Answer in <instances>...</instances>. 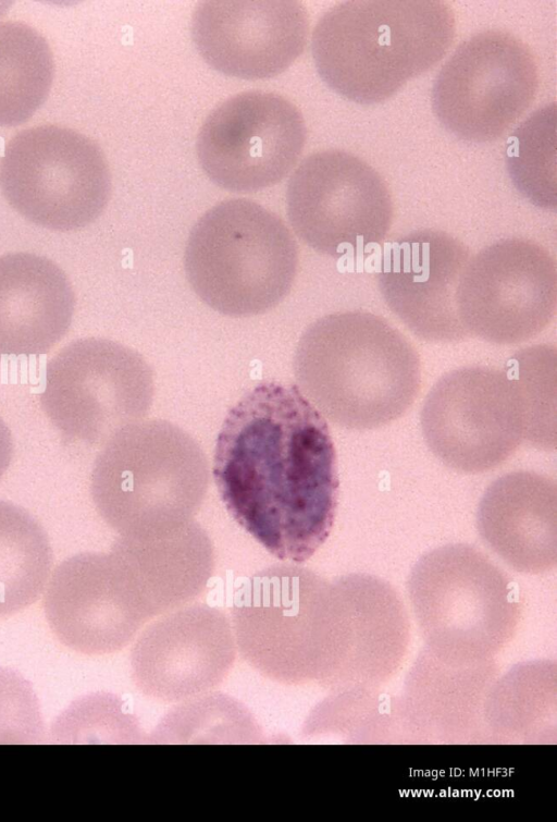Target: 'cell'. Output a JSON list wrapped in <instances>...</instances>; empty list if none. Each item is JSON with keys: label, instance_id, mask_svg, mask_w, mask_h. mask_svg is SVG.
<instances>
[{"label": "cell", "instance_id": "obj_14", "mask_svg": "<svg viewBox=\"0 0 557 822\" xmlns=\"http://www.w3.org/2000/svg\"><path fill=\"white\" fill-rule=\"evenodd\" d=\"M307 138L297 107L274 93L252 90L220 103L196 142L207 176L232 192H256L281 182L297 163Z\"/></svg>", "mask_w": 557, "mask_h": 822}, {"label": "cell", "instance_id": "obj_3", "mask_svg": "<svg viewBox=\"0 0 557 822\" xmlns=\"http://www.w3.org/2000/svg\"><path fill=\"white\" fill-rule=\"evenodd\" d=\"M455 35L454 10L443 1H343L318 20L311 52L332 90L372 105L440 62Z\"/></svg>", "mask_w": 557, "mask_h": 822}, {"label": "cell", "instance_id": "obj_20", "mask_svg": "<svg viewBox=\"0 0 557 822\" xmlns=\"http://www.w3.org/2000/svg\"><path fill=\"white\" fill-rule=\"evenodd\" d=\"M74 304L67 277L50 259L0 256V356L47 353L66 333Z\"/></svg>", "mask_w": 557, "mask_h": 822}, {"label": "cell", "instance_id": "obj_6", "mask_svg": "<svg viewBox=\"0 0 557 822\" xmlns=\"http://www.w3.org/2000/svg\"><path fill=\"white\" fill-rule=\"evenodd\" d=\"M146 553L121 537L110 553L73 555L54 569L44 610L58 639L89 655L109 654L127 646L137 631L162 614Z\"/></svg>", "mask_w": 557, "mask_h": 822}, {"label": "cell", "instance_id": "obj_4", "mask_svg": "<svg viewBox=\"0 0 557 822\" xmlns=\"http://www.w3.org/2000/svg\"><path fill=\"white\" fill-rule=\"evenodd\" d=\"M206 457L197 442L165 420L131 424L98 454L91 496L121 536L154 537L188 524L207 489Z\"/></svg>", "mask_w": 557, "mask_h": 822}, {"label": "cell", "instance_id": "obj_7", "mask_svg": "<svg viewBox=\"0 0 557 822\" xmlns=\"http://www.w3.org/2000/svg\"><path fill=\"white\" fill-rule=\"evenodd\" d=\"M237 650L267 678L301 684L322 675L332 631L331 582L297 566L263 569L232 609Z\"/></svg>", "mask_w": 557, "mask_h": 822}, {"label": "cell", "instance_id": "obj_23", "mask_svg": "<svg viewBox=\"0 0 557 822\" xmlns=\"http://www.w3.org/2000/svg\"><path fill=\"white\" fill-rule=\"evenodd\" d=\"M516 188L533 205L555 210L556 103L535 111L515 133L507 151Z\"/></svg>", "mask_w": 557, "mask_h": 822}, {"label": "cell", "instance_id": "obj_13", "mask_svg": "<svg viewBox=\"0 0 557 822\" xmlns=\"http://www.w3.org/2000/svg\"><path fill=\"white\" fill-rule=\"evenodd\" d=\"M557 306V269L539 243L508 237L472 256L456 291L459 320L468 335L517 344L541 333Z\"/></svg>", "mask_w": 557, "mask_h": 822}, {"label": "cell", "instance_id": "obj_1", "mask_svg": "<svg viewBox=\"0 0 557 822\" xmlns=\"http://www.w3.org/2000/svg\"><path fill=\"white\" fill-rule=\"evenodd\" d=\"M212 476L233 519L278 560L302 563L331 533L335 446L326 420L295 384L263 381L227 412Z\"/></svg>", "mask_w": 557, "mask_h": 822}, {"label": "cell", "instance_id": "obj_17", "mask_svg": "<svg viewBox=\"0 0 557 822\" xmlns=\"http://www.w3.org/2000/svg\"><path fill=\"white\" fill-rule=\"evenodd\" d=\"M308 33V12L298 1H205L191 17V36L203 60L243 79L286 71L302 53Z\"/></svg>", "mask_w": 557, "mask_h": 822}, {"label": "cell", "instance_id": "obj_8", "mask_svg": "<svg viewBox=\"0 0 557 822\" xmlns=\"http://www.w3.org/2000/svg\"><path fill=\"white\" fill-rule=\"evenodd\" d=\"M111 185L101 148L59 125L18 132L0 161V187L9 204L30 222L53 231L94 222L110 199Z\"/></svg>", "mask_w": 557, "mask_h": 822}, {"label": "cell", "instance_id": "obj_25", "mask_svg": "<svg viewBox=\"0 0 557 822\" xmlns=\"http://www.w3.org/2000/svg\"><path fill=\"white\" fill-rule=\"evenodd\" d=\"M41 719L36 696L16 673L0 668V743L36 741Z\"/></svg>", "mask_w": 557, "mask_h": 822}, {"label": "cell", "instance_id": "obj_9", "mask_svg": "<svg viewBox=\"0 0 557 822\" xmlns=\"http://www.w3.org/2000/svg\"><path fill=\"white\" fill-rule=\"evenodd\" d=\"M420 420L432 453L467 474L497 467L531 439L521 387L506 368L468 366L448 371L426 395Z\"/></svg>", "mask_w": 557, "mask_h": 822}, {"label": "cell", "instance_id": "obj_19", "mask_svg": "<svg viewBox=\"0 0 557 822\" xmlns=\"http://www.w3.org/2000/svg\"><path fill=\"white\" fill-rule=\"evenodd\" d=\"M482 540L509 566L542 573L557 562V486L543 474L519 470L485 490L478 508Z\"/></svg>", "mask_w": 557, "mask_h": 822}, {"label": "cell", "instance_id": "obj_22", "mask_svg": "<svg viewBox=\"0 0 557 822\" xmlns=\"http://www.w3.org/2000/svg\"><path fill=\"white\" fill-rule=\"evenodd\" d=\"M51 566L52 549L41 525L21 506L0 500V617L37 601Z\"/></svg>", "mask_w": 557, "mask_h": 822}, {"label": "cell", "instance_id": "obj_16", "mask_svg": "<svg viewBox=\"0 0 557 822\" xmlns=\"http://www.w3.org/2000/svg\"><path fill=\"white\" fill-rule=\"evenodd\" d=\"M377 284L385 304L419 338L458 342L468 336L456 291L469 248L440 230H416L385 244Z\"/></svg>", "mask_w": 557, "mask_h": 822}, {"label": "cell", "instance_id": "obj_18", "mask_svg": "<svg viewBox=\"0 0 557 822\" xmlns=\"http://www.w3.org/2000/svg\"><path fill=\"white\" fill-rule=\"evenodd\" d=\"M410 597L432 633L494 634L516 621L510 581L483 552L449 543L423 554L409 578Z\"/></svg>", "mask_w": 557, "mask_h": 822}, {"label": "cell", "instance_id": "obj_5", "mask_svg": "<svg viewBox=\"0 0 557 822\" xmlns=\"http://www.w3.org/2000/svg\"><path fill=\"white\" fill-rule=\"evenodd\" d=\"M187 280L212 309L231 317L263 314L290 292L298 267L296 241L274 212L233 198L203 213L184 254Z\"/></svg>", "mask_w": 557, "mask_h": 822}, {"label": "cell", "instance_id": "obj_10", "mask_svg": "<svg viewBox=\"0 0 557 822\" xmlns=\"http://www.w3.org/2000/svg\"><path fill=\"white\" fill-rule=\"evenodd\" d=\"M154 376L135 349L87 338L63 347L47 365L40 395L45 414L70 442H107L149 410Z\"/></svg>", "mask_w": 557, "mask_h": 822}, {"label": "cell", "instance_id": "obj_24", "mask_svg": "<svg viewBox=\"0 0 557 822\" xmlns=\"http://www.w3.org/2000/svg\"><path fill=\"white\" fill-rule=\"evenodd\" d=\"M556 348L535 345L520 349L506 365L519 382L531 424V445L556 447Z\"/></svg>", "mask_w": 557, "mask_h": 822}, {"label": "cell", "instance_id": "obj_11", "mask_svg": "<svg viewBox=\"0 0 557 822\" xmlns=\"http://www.w3.org/2000/svg\"><path fill=\"white\" fill-rule=\"evenodd\" d=\"M287 217L297 236L334 258L380 245L393 221L389 189L377 171L345 150L306 157L290 176Z\"/></svg>", "mask_w": 557, "mask_h": 822}, {"label": "cell", "instance_id": "obj_15", "mask_svg": "<svg viewBox=\"0 0 557 822\" xmlns=\"http://www.w3.org/2000/svg\"><path fill=\"white\" fill-rule=\"evenodd\" d=\"M236 653L225 614L194 604L163 615L141 631L131 651L132 678L146 697L164 702L194 699L224 680Z\"/></svg>", "mask_w": 557, "mask_h": 822}, {"label": "cell", "instance_id": "obj_2", "mask_svg": "<svg viewBox=\"0 0 557 822\" xmlns=\"http://www.w3.org/2000/svg\"><path fill=\"white\" fill-rule=\"evenodd\" d=\"M299 390L333 424L382 427L412 405L421 387L420 357L384 318L362 310L312 322L294 357Z\"/></svg>", "mask_w": 557, "mask_h": 822}, {"label": "cell", "instance_id": "obj_12", "mask_svg": "<svg viewBox=\"0 0 557 822\" xmlns=\"http://www.w3.org/2000/svg\"><path fill=\"white\" fill-rule=\"evenodd\" d=\"M539 87L533 52L512 34L479 32L458 45L431 93L434 114L460 139L500 137L530 107Z\"/></svg>", "mask_w": 557, "mask_h": 822}, {"label": "cell", "instance_id": "obj_21", "mask_svg": "<svg viewBox=\"0 0 557 822\" xmlns=\"http://www.w3.org/2000/svg\"><path fill=\"white\" fill-rule=\"evenodd\" d=\"M52 51L34 27L0 23V126L26 122L46 101L53 81Z\"/></svg>", "mask_w": 557, "mask_h": 822}, {"label": "cell", "instance_id": "obj_26", "mask_svg": "<svg viewBox=\"0 0 557 822\" xmlns=\"http://www.w3.org/2000/svg\"><path fill=\"white\" fill-rule=\"evenodd\" d=\"M13 446L11 431L0 417V478L3 476L12 461Z\"/></svg>", "mask_w": 557, "mask_h": 822}]
</instances>
